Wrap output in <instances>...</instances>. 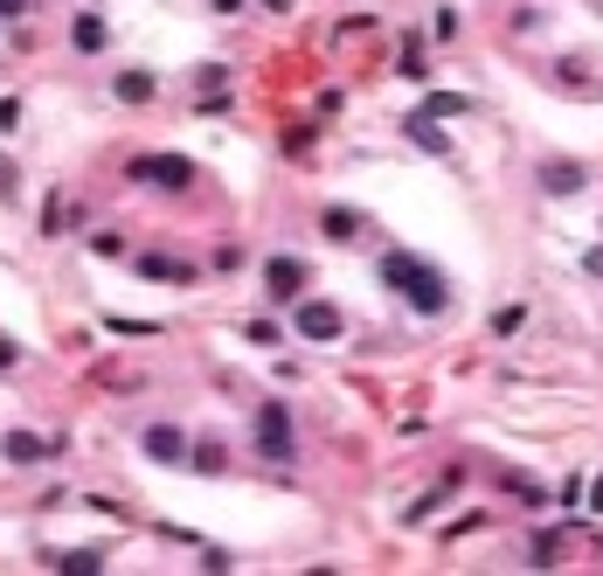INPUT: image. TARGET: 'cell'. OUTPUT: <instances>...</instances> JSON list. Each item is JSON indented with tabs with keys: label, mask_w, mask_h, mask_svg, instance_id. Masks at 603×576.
I'll list each match as a JSON object with an SVG mask.
<instances>
[{
	"label": "cell",
	"mask_w": 603,
	"mask_h": 576,
	"mask_svg": "<svg viewBox=\"0 0 603 576\" xmlns=\"http://www.w3.org/2000/svg\"><path fill=\"white\" fill-rule=\"evenodd\" d=\"M382 285H388V292H403L409 312H424V320L451 312V285H444V271H430L424 257H409V250H388L382 257Z\"/></svg>",
	"instance_id": "1"
},
{
	"label": "cell",
	"mask_w": 603,
	"mask_h": 576,
	"mask_svg": "<svg viewBox=\"0 0 603 576\" xmlns=\"http://www.w3.org/2000/svg\"><path fill=\"white\" fill-rule=\"evenodd\" d=\"M257 459L264 465H292L299 459V431H292V410H284L278 397L257 410Z\"/></svg>",
	"instance_id": "2"
},
{
	"label": "cell",
	"mask_w": 603,
	"mask_h": 576,
	"mask_svg": "<svg viewBox=\"0 0 603 576\" xmlns=\"http://www.w3.org/2000/svg\"><path fill=\"white\" fill-rule=\"evenodd\" d=\"M292 333L312 340V348H333V340L347 333V312L333 299H292Z\"/></svg>",
	"instance_id": "3"
},
{
	"label": "cell",
	"mask_w": 603,
	"mask_h": 576,
	"mask_svg": "<svg viewBox=\"0 0 603 576\" xmlns=\"http://www.w3.org/2000/svg\"><path fill=\"white\" fill-rule=\"evenodd\" d=\"M133 181L139 188H160V195H188L195 188V161H180V153H139Z\"/></svg>",
	"instance_id": "4"
},
{
	"label": "cell",
	"mask_w": 603,
	"mask_h": 576,
	"mask_svg": "<svg viewBox=\"0 0 603 576\" xmlns=\"http://www.w3.org/2000/svg\"><path fill=\"white\" fill-rule=\"evenodd\" d=\"M305 285H312V271H305V257H264V299L271 306H292V299H305Z\"/></svg>",
	"instance_id": "5"
},
{
	"label": "cell",
	"mask_w": 603,
	"mask_h": 576,
	"mask_svg": "<svg viewBox=\"0 0 603 576\" xmlns=\"http://www.w3.org/2000/svg\"><path fill=\"white\" fill-rule=\"evenodd\" d=\"M139 452L153 465H188V431H180V424H146L139 431Z\"/></svg>",
	"instance_id": "6"
},
{
	"label": "cell",
	"mask_w": 603,
	"mask_h": 576,
	"mask_svg": "<svg viewBox=\"0 0 603 576\" xmlns=\"http://www.w3.org/2000/svg\"><path fill=\"white\" fill-rule=\"evenodd\" d=\"M63 444L56 438H35V431H0V459L8 465H42V459H56Z\"/></svg>",
	"instance_id": "7"
},
{
	"label": "cell",
	"mask_w": 603,
	"mask_h": 576,
	"mask_svg": "<svg viewBox=\"0 0 603 576\" xmlns=\"http://www.w3.org/2000/svg\"><path fill=\"white\" fill-rule=\"evenodd\" d=\"M112 97H118V104H153V97H160V76H153L146 63H125V70L112 76Z\"/></svg>",
	"instance_id": "8"
},
{
	"label": "cell",
	"mask_w": 603,
	"mask_h": 576,
	"mask_svg": "<svg viewBox=\"0 0 603 576\" xmlns=\"http://www.w3.org/2000/svg\"><path fill=\"white\" fill-rule=\"evenodd\" d=\"M104 42H112V29H104L97 8H84V14L70 21V49H76V56H104Z\"/></svg>",
	"instance_id": "9"
},
{
	"label": "cell",
	"mask_w": 603,
	"mask_h": 576,
	"mask_svg": "<svg viewBox=\"0 0 603 576\" xmlns=\"http://www.w3.org/2000/svg\"><path fill=\"white\" fill-rule=\"evenodd\" d=\"M139 278H153V285H195L201 278V265H188V257H139Z\"/></svg>",
	"instance_id": "10"
},
{
	"label": "cell",
	"mask_w": 603,
	"mask_h": 576,
	"mask_svg": "<svg viewBox=\"0 0 603 576\" xmlns=\"http://www.w3.org/2000/svg\"><path fill=\"white\" fill-rule=\"evenodd\" d=\"M403 133H409V146H424V153H451V140L437 133V119H430V112H409V119H403Z\"/></svg>",
	"instance_id": "11"
},
{
	"label": "cell",
	"mask_w": 603,
	"mask_h": 576,
	"mask_svg": "<svg viewBox=\"0 0 603 576\" xmlns=\"http://www.w3.org/2000/svg\"><path fill=\"white\" fill-rule=\"evenodd\" d=\"M320 237L326 244H354L361 237V208H326V216H320Z\"/></svg>",
	"instance_id": "12"
},
{
	"label": "cell",
	"mask_w": 603,
	"mask_h": 576,
	"mask_svg": "<svg viewBox=\"0 0 603 576\" xmlns=\"http://www.w3.org/2000/svg\"><path fill=\"white\" fill-rule=\"evenodd\" d=\"M575 188H583V167L575 161H548L541 167V195H575Z\"/></svg>",
	"instance_id": "13"
},
{
	"label": "cell",
	"mask_w": 603,
	"mask_h": 576,
	"mask_svg": "<svg viewBox=\"0 0 603 576\" xmlns=\"http://www.w3.org/2000/svg\"><path fill=\"white\" fill-rule=\"evenodd\" d=\"M49 569H63V576H97V569H104V548H63V556H49Z\"/></svg>",
	"instance_id": "14"
},
{
	"label": "cell",
	"mask_w": 603,
	"mask_h": 576,
	"mask_svg": "<svg viewBox=\"0 0 603 576\" xmlns=\"http://www.w3.org/2000/svg\"><path fill=\"white\" fill-rule=\"evenodd\" d=\"M188 465L216 480V473H229V452H222V444H188Z\"/></svg>",
	"instance_id": "15"
},
{
	"label": "cell",
	"mask_w": 603,
	"mask_h": 576,
	"mask_svg": "<svg viewBox=\"0 0 603 576\" xmlns=\"http://www.w3.org/2000/svg\"><path fill=\"white\" fill-rule=\"evenodd\" d=\"M76 223V202H63V195H49V208H42V229L49 237H63V229Z\"/></svg>",
	"instance_id": "16"
},
{
	"label": "cell",
	"mask_w": 603,
	"mask_h": 576,
	"mask_svg": "<svg viewBox=\"0 0 603 576\" xmlns=\"http://www.w3.org/2000/svg\"><path fill=\"white\" fill-rule=\"evenodd\" d=\"M396 70L409 76V84H424V76H430V63H424V42H416V35L403 42V63H396Z\"/></svg>",
	"instance_id": "17"
},
{
	"label": "cell",
	"mask_w": 603,
	"mask_h": 576,
	"mask_svg": "<svg viewBox=\"0 0 603 576\" xmlns=\"http://www.w3.org/2000/svg\"><path fill=\"white\" fill-rule=\"evenodd\" d=\"M424 112H430V119H465V112H471V97H458V91H437V97L424 104Z\"/></svg>",
	"instance_id": "18"
},
{
	"label": "cell",
	"mask_w": 603,
	"mask_h": 576,
	"mask_svg": "<svg viewBox=\"0 0 603 576\" xmlns=\"http://www.w3.org/2000/svg\"><path fill=\"white\" fill-rule=\"evenodd\" d=\"M243 340H257V348H278L284 327H278V320H250V327H243Z\"/></svg>",
	"instance_id": "19"
},
{
	"label": "cell",
	"mask_w": 603,
	"mask_h": 576,
	"mask_svg": "<svg viewBox=\"0 0 603 576\" xmlns=\"http://www.w3.org/2000/svg\"><path fill=\"white\" fill-rule=\"evenodd\" d=\"M14 195H21V167L0 153V202H14Z\"/></svg>",
	"instance_id": "20"
},
{
	"label": "cell",
	"mask_w": 603,
	"mask_h": 576,
	"mask_svg": "<svg viewBox=\"0 0 603 576\" xmlns=\"http://www.w3.org/2000/svg\"><path fill=\"white\" fill-rule=\"evenodd\" d=\"M520 320H528V312H520V306H500V312H492V333L507 340V333H520Z\"/></svg>",
	"instance_id": "21"
},
{
	"label": "cell",
	"mask_w": 603,
	"mask_h": 576,
	"mask_svg": "<svg viewBox=\"0 0 603 576\" xmlns=\"http://www.w3.org/2000/svg\"><path fill=\"white\" fill-rule=\"evenodd\" d=\"M91 250H97V257H125V237H118V229H97Z\"/></svg>",
	"instance_id": "22"
},
{
	"label": "cell",
	"mask_w": 603,
	"mask_h": 576,
	"mask_svg": "<svg viewBox=\"0 0 603 576\" xmlns=\"http://www.w3.org/2000/svg\"><path fill=\"white\" fill-rule=\"evenodd\" d=\"M21 125V97H0V133H14Z\"/></svg>",
	"instance_id": "23"
},
{
	"label": "cell",
	"mask_w": 603,
	"mask_h": 576,
	"mask_svg": "<svg viewBox=\"0 0 603 576\" xmlns=\"http://www.w3.org/2000/svg\"><path fill=\"white\" fill-rule=\"evenodd\" d=\"M8 369H21V348H14V340H0V376H8Z\"/></svg>",
	"instance_id": "24"
},
{
	"label": "cell",
	"mask_w": 603,
	"mask_h": 576,
	"mask_svg": "<svg viewBox=\"0 0 603 576\" xmlns=\"http://www.w3.org/2000/svg\"><path fill=\"white\" fill-rule=\"evenodd\" d=\"M29 14V0H0V21H21Z\"/></svg>",
	"instance_id": "25"
},
{
	"label": "cell",
	"mask_w": 603,
	"mask_h": 576,
	"mask_svg": "<svg viewBox=\"0 0 603 576\" xmlns=\"http://www.w3.org/2000/svg\"><path fill=\"white\" fill-rule=\"evenodd\" d=\"M208 8H216V14H243L250 0H208Z\"/></svg>",
	"instance_id": "26"
}]
</instances>
